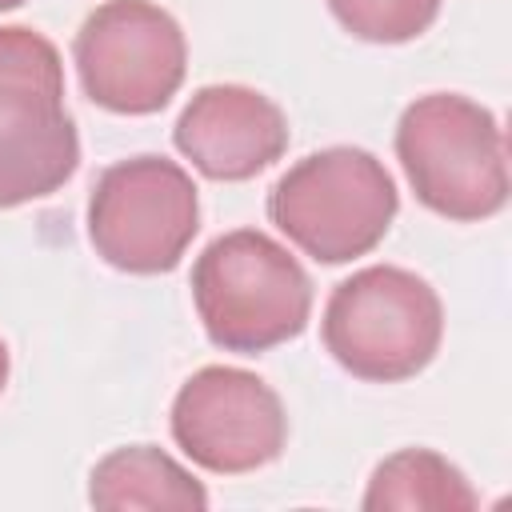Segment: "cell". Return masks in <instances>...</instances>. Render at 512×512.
Listing matches in <instances>:
<instances>
[{"label": "cell", "mask_w": 512, "mask_h": 512, "mask_svg": "<svg viewBox=\"0 0 512 512\" xmlns=\"http://www.w3.org/2000/svg\"><path fill=\"white\" fill-rule=\"evenodd\" d=\"M172 440L204 472L240 476L284 452L288 416L256 372L208 364L192 372L172 400Z\"/></svg>", "instance_id": "obj_8"}, {"label": "cell", "mask_w": 512, "mask_h": 512, "mask_svg": "<svg viewBox=\"0 0 512 512\" xmlns=\"http://www.w3.org/2000/svg\"><path fill=\"white\" fill-rule=\"evenodd\" d=\"M444 0H328L344 32L368 44H408L432 28Z\"/></svg>", "instance_id": "obj_12"}, {"label": "cell", "mask_w": 512, "mask_h": 512, "mask_svg": "<svg viewBox=\"0 0 512 512\" xmlns=\"http://www.w3.org/2000/svg\"><path fill=\"white\" fill-rule=\"evenodd\" d=\"M192 304L216 348L256 356L308 328L312 280L280 240L236 228L196 256Z\"/></svg>", "instance_id": "obj_1"}, {"label": "cell", "mask_w": 512, "mask_h": 512, "mask_svg": "<svg viewBox=\"0 0 512 512\" xmlns=\"http://www.w3.org/2000/svg\"><path fill=\"white\" fill-rule=\"evenodd\" d=\"M480 504L464 472L432 448H400L384 456L368 480V512H472Z\"/></svg>", "instance_id": "obj_11"}, {"label": "cell", "mask_w": 512, "mask_h": 512, "mask_svg": "<svg viewBox=\"0 0 512 512\" xmlns=\"http://www.w3.org/2000/svg\"><path fill=\"white\" fill-rule=\"evenodd\" d=\"M200 232L192 176L168 156H132L96 176L88 240L96 256L132 276L172 272Z\"/></svg>", "instance_id": "obj_6"}, {"label": "cell", "mask_w": 512, "mask_h": 512, "mask_svg": "<svg viewBox=\"0 0 512 512\" xmlns=\"http://www.w3.org/2000/svg\"><path fill=\"white\" fill-rule=\"evenodd\" d=\"M88 500L104 512H132V508H180V512H204L208 492L204 484L176 464L156 444H128L96 460L88 476Z\"/></svg>", "instance_id": "obj_10"}, {"label": "cell", "mask_w": 512, "mask_h": 512, "mask_svg": "<svg viewBox=\"0 0 512 512\" xmlns=\"http://www.w3.org/2000/svg\"><path fill=\"white\" fill-rule=\"evenodd\" d=\"M400 208L396 180L364 148H320L296 160L268 192L272 224L312 260L344 264L368 256Z\"/></svg>", "instance_id": "obj_5"}, {"label": "cell", "mask_w": 512, "mask_h": 512, "mask_svg": "<svg viewBox=\"0 0 512 512\" xmlns=\"http://www.w3.org/2000/svg\"><path fill=\"white\" fill-rule=\"evenodd\" d=\"M24 0H0V12H8V8H20Z\"/></svg>", "instance_id": "obj_14"}, {"label": "cell", "mask_w": 512, "mask_h": 512, "mask_svg": "<svg viewBox=\"0 0 512 512\" xmlns=\"http://www.w3.org/2000/svg\"><path fill=\"white\" fill-rule=\"evenodd\" d=\"M320 336L332 360L356 380L400 384L440 352L444 304L424 276L396 264H368L332 288Z\"/></svg>", "instance_id": "obj_4"}, {"label": "cell", "mask_w": 512, "mask_h": 512, "mask_svg": "<svg viewBox=\"0 0 512 512\" xmlns=\"http://www.w3.org/2000/svg\"><path fill=\"white\" fill-rule=\"evenodd\" d=\"M172 140L208 180H252L288 152V120L248 84H204L184 104Z\"/></svg>", "instance_id": "obj_9"}, {"label": "cell", "mask_w": 512, "mask_h": 512, "mask_svg": "<svg viewBox=\"0 0 512 512\" xmlns=\"http://www.w3.org/2000/svg\"><path fill=\"white\" fill-rule=\"evenodd\" d=\"M80 164L64 108V60L48 36L0 24V208L52 196Z\"/></svg>", "instance_id": "obj_3"}, {"label": "cell", "mask_w": 512, "mask_h": 512, "mask_svg": "<svg viewBox=\"0 0 512 512\" xmlns=\"http://www.w3.org/2000/svg\"><path fill=\"white\" fill-rule=\"evenodd\" d=\"M8 368H12V364H8V344L0 340V392L8 388Z\"/></svg>", "instance_id": "obj_13"}, {"label": "cell", "mask_w": 512, "mask_h": 512, "mask_svg": "<svg viewBox=\"0 0 512 512\" xmlns=\"http://www.w3.org/2000/svg\"><path fill=\"white\" fill-rule=\"evenodd\" d=\"M80 88L120 116L160 112L184 84L188 44L176 16L152 0H104L72 40Z\"/></svg>", "instance_id": "obj_7"}, {"label": "cell", "mask_w": 512, "mask_h": 512, "mask_svg": "<svg viewBox=\"0 0 512 512\" xmlns=\"http://www.w3.org/2000/svg\"><path fill=\"white\" fill-rule=\"evenodd\" d=\"M396 160L416 200L444 220L472 224L508 204L504 128L460 92H428L400 112Z\"/></svg>", "instance_id": "obj_2"}]
</instances>
